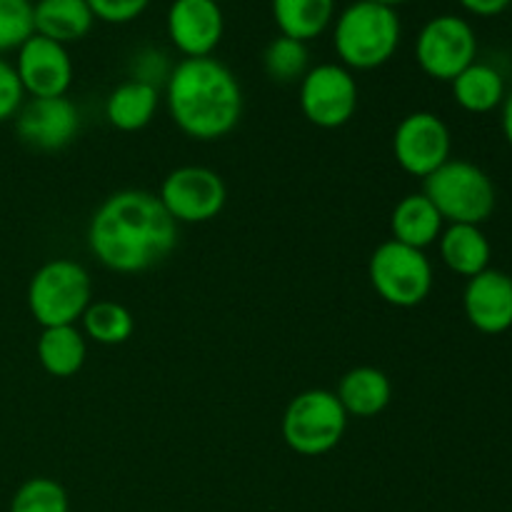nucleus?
<instances>
[{
	"label": "nucleus",
	"mask_w": 512,
	"mask_h": 512,
	"mask_svg": "<svg viewBox=\"0 0 512 512\" xmlns=\"http://www.w3.org/2000/svg\"><path fill=\"white\" fill-rule=\"evenodd\" d=\"M13 120L20 143L40 153L68 148L80 133V110L68 95L25 100Z\"/></svg>",
	"instance_id": "12"
},
{
	"label": "nucleus",
	"mask_w": 512,
	"mask_h": 512,
	"mask_svg": "<svg viewBox=\"0 0 512 512\" xmlns=\"http://www.w3.org/2000/svg\"><path fill=\"white\" fill-rule=\"evenodd\" d=\"M335 8H338V0H270L280 35L303 40V43H310L333 28V20L338 15Z\"/></svg>",
	"instance_id": "22"
},
{
	"label": "nucleus",
	"mask_w": 512,
	"mask_h": 512,
	"mask_svg": "<svg viewBox=\"0 0 512 512\" xmlns=\"http://www.w3.org/2000/svg\"><path fill=\"white\" fill-rule=\"evenodd\" d=\"M503 135L512 148V90L505 95V100H503Z\"/></svg>",
	"instance_id": "32"
},
{
	"label": "nucleus",
	"mask_w": 512,
	"mask_h": 512,
	"mask_svg": "<svg viewBox=\"0 0 512 512\" xmlns=\"http://www.w3.org/2000/svg\"><path fill=\"white\" fill-rule=\"evenodd\" d=\"M33 0H0V55L15 53L35 35Z\"/></svg>",
	"instance_id": "27"
},
{
	"label": "nucleus",
	"mask_w": 512,
	"mask_h": 512,
	"mask_svg": "<svg viewBox=\"0 0 512 512\" xmlns=\"http://www.w3.org/2000/svg\"><path fill=\"white\" fill-rule=\"evenodd\" d=\"M335 395H338L348 418L350 415H355V418H375L393 400V383L380 368L360 365V368L348 370L340 378Z\"/></svg>",
	"instance_id": "16"
},
{
	"label": "nucleus",
	"mask_w": 512,
	"mask_h": 512,
	"mask_svg": "<svg viewBox=\"0 0 512 512\" xmlns=\"http://www.w3.org/2000/svg\"><path fill=\"white\" fill-rule=\"evenodd\" d=\"M453 98L465 113L483 115L490 110L500 108L505 100V78L498 68L488 63H478L463 70L458 78L453 80Z\"/></svg>",
	"instance_id": "23"
},
{
	"label": "nucleus",
	"mask_w": 512,
	"mask_h": 512,
	"mask_svg": "<svg viewBox=\"0 0 512 512\" xmlns=\"http://www.w3.org/2000/svg\"><path fill=\"white\" fill-rule=\"evenodd\" d=\"M423 195L448 225H483L498 203L490 175L480 165L453 158L423 180Z\"/></svg>",
	"instance_id": "5"
},
{
	"label": "nucleus",
	"mask_w": 512,
	"mask_h": 512,
	"mask_svg": "<svg viewBox=\"0 0 512 512\" xmlns=\"http://www.w3.org/2000/svg\"><path fill=\"white\" fill-rule=\"evenodd\" d=\"M153 0H88L95 20L110 25H125L138 20Z\"/></svg>",
	"instance_id": "28"
},
{
	"label": "nucleus",
	"mask_w": 512,
	"mask_h": 512,
	"mask_svg": "<svg viewBox=\"0 0 512 512\" xmlns=\"http://www.w3.org/2000/svg\"><path fill=\"white\" fill-rule=\"evenodd\" d=\"M25 103V90L20 85L15 65L0 55V123L13 120Z\"/></svg>",
	"instance_id": "29"
},
{
	"label": "nucleus",
	"mask_w": 512,
	"mask_h": 512,
	"mask_svg": "<svg viewBox=\"0 0 512 512\" xmlns=\"http://www.w3.org/2000/svg\"><path fill=\"white\" fill-rule=\"evenodd\" d=\"M283 440L303 458H320L340 445L348 430V413L333 390H303L283 413Z\"/></svg>",
	"instance_id": "6"
},
{
	"label": "nucleus",
	"mask_w": 512,
	"mask_h": 512,
	"mask_svg": "<svg viewBox=\"0 0 512 512\" xmlns=\"http://www.w3.org/2000/svg\"><path fill=\"white\" fill-rule=\"evenodd\" d=\"M443 228V215L435 210V205L423 193H410L400 198L395 203L393 215H390L393 240L418 250H425L433 243H438Z\"/></svg>",
	"instance_id": "18"
},
{
	"label": "nucleus",
	"mask_w": 512,
	"mask_h": 512,
	"mask_svg": "<svg viewBox=\"0 0 512 512\" xmlns=\"http://www.w3.org/2000/svg\"><path fill=\"white\" fill-rule=\"evenodd\" d=\"M478 55V35L460 15H435L415 38V60L428 78L453 83Z\"/></svg>",
	"instance_id": "8"
},
{
	"label": "nucleus",
	"mask_w": 512,
	"mask_h": 512,
	"mask_svg": "<svg viewBox=\"0 0 512 512\" xmlns=\"http://www.w3.org/2000/svg\"><path fill=\"white\" fill-rule=\"evenodd\" d=\"M370 3H380V5H388V8L398 10V5L408 3V0H370Z\"/></svg>",
	"instance_id": "33"
},
{
	"label": "nucleus",
	"mask_w": 512,
	"mask_h": 512,
	"mask_svg": "<svg viewBox=\"0 0 512 512\" xmlns=\"http://www.w3.org/2000/svg\"><path fill=\"white\" fill-rule=\"evenodd\" d=\"M165 33L183 58H208L225 35L223 5L215 0H173Z\"/></svg>",
	"instance_id": "14"
},
{
	"label": "nucleus",
	"mask_w": 512,
	"mask_h": 512,
	"mask_svg": "<svg viewBox=\"0 0 512 512\" xmlns=\"http://www.w3.org/2000/svg\"><path fill=\"white\" fill-rule=\"evenodd\" d=\"M403 23L395 8L355 0L333 20V48L348 70H378L395 58Z\"/></svg>",
	"instance_id": "3"
},
{
	"label": "nucleus",
	"mask_w": 512,
	"mask_h": 512,
	"mask_svg": "<svg viewBox=\"0 0 512 512\" xmlns=\"http://www.w3.org/2000/svg\"><path fill=\"white\" fill-rule=\"evenodd\" d=\"M453 138L450 128L438 113L415 110L405 115L393 133V158L400 170L413 178L425 180L440 165L450 160Z\"/></svg>",
	"instance_id": "11"
},
{
	"label": "nucleus",
	"mask_w": 512,
	"mask_h": 512,
	"mask_svg": "<svg viewBox=\"0 0 512 512\" xmlns=\"http://www.w3.org/2000/svg\"><path fill=\"white\" fill-rule=\"evenodd\" d=\"M368 278L375 293L393 308H418L433 290L435 275L425 250L385 240L373 250Z\"/></svg>",
	"instance_id": "7"
},
{
	"label": "nucleus",
	"mask_w": 512,
	"mask_h": 512,
	"mask_svg": "<svg viewBox=\"0 0 512 512\" xmlns=\"http://www.w3.org/2000/svg\"><path fill=\"white\" fill-rule=\"evenodd\" d=\"M438 248L443 263L455 275H463V278L470 280L490 268V255H493V250H490V243L483 230H480V225H448L440 233Z\"/></svg>",
	"instance_id": "21"
},
{
	"label": "nucleus",
	"mask_w": 512,
	"mask_h": 512,
	"mask_svg": "<svg viewBox=\"0 0 512 512\" xmlns=\"http://www.w3.org/2000/svg\"><path fill=\"white\" fill-rule=\"evenodd\" d=\"M468 323L485 335H500L512 328V278L503 270H483L468 280L463 293Z\"/></svg>",
	"instance_id": "15"
},
{
	"label": "nucleus",
	"mask_w": 512,
	"mask_h": 512,
	"mask_svg": "<svg viewBox=\"0 0 512 512\" xmlns=\"http://www.w3.org/2000/svg\"><path fill=\"white\" fill-rule=\"evenodd\" d=\"M215 3H220V5H223V3H228V0H215Z\"/></svg>",
	"instance_id": "34"
},
{
	"label": "nucleus",
	"mask_w": 512,
	"mask_h": 512,
	"mask_svg": "<svg viewBox=\"0 0 512 512\" xmlns=\"http://www.w3.org/2000/svg\"><path fill=\"white\" fill-rule=\"evenodd\" d=\"M263 70L273 83L293 85L310 70V50L303 40L278 35L263 50Z\"/></svg>",
	"instance_id": "25"
},
{
	"label": "nucleus",
	"mask_w": 512,
	"mask_h": 512,
	"mask_svg": "<svg viewBox=\"0 0 512 512\" xmlns=\"http://www.w3.org/2000/svg\"><path fill=\"white\" fill-rule=\"evenodd\" d=\"M80 323L85 338L98 345H123L135 333L133 313L115 300H93Z\"/></svg>",
	"instance_id": "24"
},
{
	"label": "nucleus",
	"mask_w": 512,
	"mask_h": 512,
	"mask_svg": "<svg viewBox=\"0 0 512 512\" xmlns=\"http://www.w3.org/2000/svg\"><path fill=\"white\" fill-rule=\"evenodd\" d=\"M40 368L53 378H73L83 370L88 358V338L78 325H55L40 330L35 343Z\"/></svg>",
	"instance_id": "19"
},
{
	"label": "nucleus",
	"mask_w": 512,
	"mask_h": 512,
	"mask_svg": "<svg viewBox=\"0 0 512 512\" xmlns=\"http://www.w3.org/2000/svg\"><path fill=\"white\" fill-rule=\"evenodd\" d=\"M15 73L30 98H60L73 85V58L68 45L35 33L15 50Z\"/></svg>",
	"instance_id": "13"
},
{
	"label": "nucleus",
	"mask_w": 512,
	"mask_h": 512,
	"mask_svg": "<svg viewBox=\"0 0 512 512\" xmlns=\"http://www.w3.org/2000/svg\"><path fill=\"white\" fill-rule=\"evenodd\" d=\"M158 200L178 225L210 223L225 210L228 185L205 165H180L163 178Z\"/></svg>",
	"instance_id": "10"
},
{
	"label": "nucleus",
	"mask_w": 512,
	"mask_h": 512,
	"mask_svg": "<svg viewBox=\"0 0 512 512\" xmlns=\"http://www.w3.org/2000/svg\"><path fill=\"white\" fill-rule=\"evenodd\" d=\"M468 13L480 15V18H495L510 8L512 0H458Z\"/></svg>",
	"instance_id": "31"
},
{
	"label": "nucleus",
	"mask_w": 512,
	"mask_h": 512,
	"mask_svg": "<svg viewBox=\"0 0 512 512\" xmlns=\"http://www.w3.org/2000/svg\"><path fill=\"white\" fill-rule=\"evenodd\" d=\"M33 18L35 33L60 45L78 43L95 25L88 0H38L33 5Z\"/></svg>",
	"instance_id": "20"
},
{
	"label": "nucleus",
	"mask_w": 512,
	"mask_h": 512,
	"mask_svg": "<svg viewBox=\"0 0 512 512\" xmlns=\"http://www.w3.org/2000/svg\"><path fill=\"white\" fill-rule=\"evenodd\" d=\"M170 70H173V65L168 63V58H165L160 50H143V53H138V58H135L133 78L143 80V83H150L158 88L160 83L165 85Z\"/></svg>",
	"instance_id": "30"
},
{
	"label": "nucleus",
	"mask_w": 512,
	"mask_h": 512,
	"mask_svg": "<svg viewBox=\"0 0 512 512\" xmlns=\"http://www.w3.org/2000/svg\"><path fill=\"white\" fill-rule=\"evenodd\" d=\"M10 512H70V500L58 480L30 478L15 490Z\"/></svg>",
	"instance_id": "26"
},
{
	"label": "nucleus",
	"mask_w": 512,
	"mask_h": 512,
	"mask_svg": "<svg viewBox=\"0 0 512 512\" xmlns=\"http://www.w3.org/2000/svg\"><path fill=\"white\" fill-rule=\"evenodd\" d=\"M178 245V223L158 195L118 190L108 195L88 225V248L103 268L120 275L145 273L163 263Z\"/></svg>",
	"instance_id": "1"
},
{
	"label": "nucleus",
	"mask_w": 512,
	"mask_h": 512,
	"mask_svg": "<svg viewBox=\"0 0 512 512\" xmlns=\"http://www.w3.org/2000/svg\"><path fill=\"white\" fill-rule=\"evenodd\" d=\"M90 303V273L70 258L48 260L35 270L28 283V310L40 328L75 325Z\"/></svg>",
	"instance_id": "4"
},
{
	"label": "nucleus",
	"mask_w": 512,
	"mask_h": 512,
	"mask_svg": "<svg viewBox=\"0 0 512 512\" xmlns=\"http://www.w3.org/2000/svg\"><path fill=\"white\" fill-rule=\"evenodd\" d=\"M160 105V88L143 80H125L105 100V118L120 133H138L153 123Z\"/></svg>",
	"instance_id": "17"
},
{
	"label": "nucleus",
	"mask_w": 512,
	"mask_h": 512,
	"mask_svg": "<svg viewBox=\"0 0 512 512\" xmlns=\"http://www.w3.org/2000/svg\"><path fill=\"white\" fill-rule=\"evenodd\" d=\"M298 100L305 120L315 128L338 130L355 118L358 110V80L353 70L340 63L310 65L300 80Z\"/></svg>",
	"instance_id": "9"
},
{
	"label": "nucleus",
	"mask_w": 512,
	"mask_h": 512,
	"mask_svg": "<svg viewBox=\"0 0 512 512\" xmlns=\"http://www.w3.org/2000/svg\"><path fill=\"white\" fill-rule=\"evenodd\" d=\"M165 105L175 128L190 140L213 143L238 128L243 88L218 58H183L165 80Z\"/></svg>",
	"instance_id": "2"
}]
</instances>
